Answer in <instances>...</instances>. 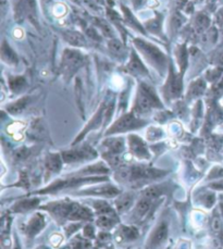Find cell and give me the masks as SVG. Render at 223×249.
I'll use <instances>...</instances> for the list:
<instances>
[{
  "mask_svg": "<svg viewBox=\"0 0 223 249\" xmlns=\"http://www.w3.org/2000/svg\"><path fill=\"white\" fill-rule=\"evenodd\" d=\"M146 136H147V140L149 142L159 141L160 138L164 136V131H162V128L160 127L150 126L146 132Z\"/></svg>",
  "mask_w": 223,
  "mask_h": 249,
  "instance_id": "cell-41",
  "label": "cell"
},
{
  "mask_svg": "<svg viewBox=\"0 0 223 249\" xmlns=\"http://www.w3.org/2000/svg\"><path fill=\"white\" fill-rule=\"evenodd\" d=\"M103 147L105 148L104 154L121 155L125 149L124 140L121 137L107 138V140L103 142Z\"/></svg>",
  "mask_w": 223,
  "mask_h": 249,
  "instance_id": "cell-25",
  "label": "cell"
},
{
  "mask_svg": "<svg viewBox=\"0 0 223 249\" xmlns=\"http://www.w3.org/2000/svg\"><path fill=\"white\" fill-rule=\"evenodd\" d=\"M125 71L134 76H147L148 71L146 67L144 66L142 60L139 59L135 52H132L130 60L127 66H125Z\"/></svg>",
  "mask_w": 223,
  "mask_h": 249,
  "instance_id": "cell-23",
  "label": "cell"
},
{
  "mask_svg": "<svg viewBox=\"0 0 223 249\" xmlns=\"http://www.w3.org/2000/svg\"><path fill=\"white\" fill-rule=\"evenodd\" d=\"M66 7L62 6V4H57V6L54 8V13L57 17H62L64 13H66Z\"/></svg>",
  "mask_w": 223,
  "mask_h": 249,
  "instance_id": "cell-50",
  "label": "cell"
},
{
  "mask_svg": "<svg viewBox=\"0 0 223 249\" xmlns=\"http://www.w3.org/2000/svg\"><path fill=\"white\" fill-rule=\"evenodd\" d=\"M134 44H135L136 48L139 50V53L142 54L144 59L150 64L151 67H154L156 70L159 71L161 75L165 74L167 71V57L166 54L161 52V50L156 47L155 45L147 41L135 38L134 39Z\"/></svg>",
  "mask_w": 223,
  "mask_h": 249,
  "instance_id": "cell-5",
  "label": "cell"
},
{
  "mask_svg": "<svg viewBox=\"0 0 223 249\" xmlns=\"http://www.w3.org/2000/svg\"><path fill=\"white\" fill-rule=\"evenodd\" d=\"M206 89V83L203 80H197L190 84L187 91V99H194L204 94Z\"/></svg>",
  "mask_w": 223,
  "mask_h": 249,
  "instance_id": "cell-35",
  "label": "cell"
},
{
  "mask_svg": "<svg viewBox=\"0 0 223 249\" xmlns=\"http://www.w3.org/2000/svg\"><path fill=\"white\" fill-rule=\"evenodd\" d=\"M41 201H43V198L41 197H31V198L20 197L19 198V200L16 201L15 204L11 206V208L9 209V211L15 214H24L30 211L38 209Z\"/></svg>",
  "mask_w": 223,
  "mask_h": 249,
  "instance_id": "cell-17",
  "label": "cell"
},
{
  "mask_svg": "<svg viewBox=\"0 0 223 249\" xmlns=\"http://www.w3.org/2000/svg\"><path fill=\"white\" fill-rule=\"evenodd\" d=\"M137 201V194L134 191H128L121 193L118 197L113 199V207L117 210L119 215H123L127 212L131 211Z\"/></svg>",
  "mask_w": 223,
  "mask_h": 249,
  "instance_id": "cell-13",
  "label": "cell"
},
{
  "mask_svg": "<svg viewBox=\"0 0 223 249\" xmlns=\"http://www.w3.org/2000/svg\"><path fill=\"white\" fill-rule=\"evenodd\" d=\"M167 249H170V248H169V247H168V248H167Z\"/></svg>",
  "mask_w": 223,
  "mask_h": 249,
  "instance_id": "cell-58",
  "label": "cell"
},
{
  "mask_svg": "<svg viewBox=\"0 0 223 249\" xmlns=\"http://www.w3.org/2000/svg\"><path fill=\"white\" fill-rule=\"evenodd\" d=\"M86 34L90 36L91 38L95 39V40H100V37L98 35H97V32L94 29H90V30H86Z\"/></svg>",
  "mask_w": 223,
  "mask_h": 249,
  "instance_id": "cell-51",
  "label": "cell"
},
{
  "mask_svg": "<svg viewBox=\"0 0 223 249\" xmlns=\"http://www.w3.org/2000/svg\"><path fill=\"white\" fill-rule=\"evenodd\" d=\"M63 37L66 39L69 44H71L73 46H80V47H83V46H86V40L81 33L75 31H66L63 33Z\"/></svg>",
  "mask_w": 223,
  "mask_h": 249,
  "instance_id": "cell-34",
  "label": "cell"
},
{
  "mask_svg": "<svg viewBox=\"0 0 223 249\" xmlns=\"http://www.w3.org/2000/svg\"><path fill=\"white\" fill-rule=\"evenodd\" d=\"M69 244L71 245L72 249H94L93 241L85 238L80 234H75L73 237H71Z\"/></svg>",
  "mask_w": 223,
  "mask_h": 249,
  "instance_id": "cell-31",
  "label": "cell"
},
{
  "mask_svg": "<svg viewBox=\"0 0 223 249\" xmlns=\"http://www.w3.org/2000/svg\"><path fill=\"white\" fill-rule=\"evenodd\" d=\"M209 24H210V20L208 19V17L204 16V15H198L196 17V20H195V26L197 27L198 31H204L207 30L209 27Z\"/></svg>",
  "mask_w": 223,
  "mask_h": 249,
  "instance_id": "cell-43",
  "label": "cell"
},
{
  "mask_svg": "<svg viewBox=\"0 0 223 249\" xmlns=\"http://www.w3.org/2000/svg\"><path fill=\"white\" fill-rule=\"evenodd\" d=\"M174 249H190V243L186 239H181L180 242L176 243Z\"/></svg>",
  "mask_w": 223,
  "mask_h": 249,
  "instance_id": "cell-49",
  "label": "cell"
},
{
  "mask_svg": "<svg viewBox=\"0 0 223 249\" xmlns=\"http://www.w3.org/2000/svg\"><path fill=\"white\" fill-rule=\"evenodd\" d=\"M85 222H70L66 225H63L64 234H66L67 238H71L75 235L78 231L83 229Z\"/></svg>",
  "mask_w": 223,
  "mask_h": 249,
  "instance_id": "cell-38",
  "label": "cell"
},
{
  "mask_svg": "<svg viewBox=\"0 0 223 249\" xmlns=\"http://www.w3.org/2000/svg\"><path fill=\"white\" fill-rule=\"evenodd\" d=\"M121 8H122V11H123V13H124L125 21H127V22L129 23V24L131 25L132 27H134V29H135L136 31L141 32L142 34H145V31L143 30V27L141 26V24H138L136 19L133 17V15L131 13V11H130L129 9L125 8V7H121Z\"/></svg>",
  "mask_w": 223,
  "mask_h": 249,
  "instance_id": "cell-39",
  "label": "cell"
},
{
  "mask_svg": "<svg viewBox=\"0 0 223 249\" xmlns=\"http://www.w3.org/2000/svg\"><path fill=\"white\" fill-rule=\"evenodd\" d=\"M161 22H162L161 17H159V18L156 17L155 19H152L149 22H147V29L149 30L151 33L159 34L161 32Z\"/></svg>",
  "mask_w": 223,
  "mask_h": 249,
  "instance_id": "cell-42",
  "label": "cell"
},
{
  "mask_svg": "<svg viewBox=\"0 0 223 249\" xmlns=\"http://www.w3.org/2000/svg\"><path fill=\"white\" fill-rule=\"evenodd\" d=\"M96 25L99 27L101 33L104 34V36H107V37H112L113 32H112V30H111V27L108 24H107L105 21L96 19Z\"/></svg>",
  "mask_w": 223,
  "mask_h": 249,
  "instance_id": "cell-45",
  "label": "cell"
},
{
  "mask_svg": "<svg viewBox=\"0 0 223 249\" xmlns=\"http://www.w3.org/2000/svg\"><path fill=\"white\" fill-rule=\"evenodd\" d=\"M108 48L109 52L111 53V54L119 60H124L128 56V52L125 46L123 45V43H121L119 39H111L108 43Z\"/></svg>",
  "mask_w": 223,
  "mask_h": 249,
  "instance_id": "cell-28",
  "label": "cell"
},
{
  "mask_svg": "<svg viewBox=\"0 0 223 249\" xmlns=\"http://www.w3.org/2000/svg\"><path fill=\"white\" fill-rule=\"evenodd\" d=\"M121 193H122V191L117 185L109 182H105L87 185L84 188H81V190L72 191L67 194L74 197H94L104 198V199H114Z\"/></svg>",
  "mask_w": 223,
  "mask_h": 249,
  "instance_id": "cell-6",
  "label": "cell"
},
{
  "mask_svg": "<svg viewBox=\"0 0 223 249\" xmlns=\"http://www.w3.org/2000/svg\"><path fill=\"white\" fill-rule=\"evenodd\" d=\"M114 230L113 239L119 244L131 243L139 237V230L133 224H119Z\"/></svg>",
  "mask_w": 223,
  "mask_h": 249,
  "instance_id": "cell-14",
  "label": "cell"
},
{
  "mask_svg": "<svg viewBox=\"0 0 223 249\" xmlns=\"http://www.w3.org/2000/svg\"><path fill=\"white\" fill-rule=\"evenodd\" d=\"M169 76L164 89V95L168 100L179 98L182 94L183 90V81H182V74L178 75L174 72L172 64H170L169 68Z\"/></svg>",
  "mask_w": 223,
  "mask_h": 249,
  "instance_id": "cell-12",
  "label": "cell"
},
{
  "mask_svg": "<svg viewBox=\"0 0 223 249\" xmlns=\"http://www.w3.org/2000/svg\"><path fill=\"white\" fill-rule=\"evenodd\" d=\"M130 153L133 157H135L138 160H149L150 153L148 150V146L143 141V138L135 134H131L128 137Z\"/></svg>",
  "mask_w": 223,
  "mask_h": 249,
  "instance_id": "cell-16",
  "label": "cell"
},
{
  "mask_svg": "<svg viewBox=\"0 0 223 249\" xmlns=\"http://www.w3.org/2000/svg\"><path fill=\"white\" fill-rule=\"evenodd\" d=\"M9 87L13 93L19 94L26 87V80L23 76H13L9 78Z\"/></svg>",
  "mask_w": 223,
  "mask_h": 249,
  "instance_id": "cell-36",
  "label": "cell"
},
{
  "mask_svg": "<svg viewBox=\"0 0 223 249\" xmlns=\"http://www.w3.org/2000/svg\"><path fill=\"white\" fill-rule=\"evenodd\" d=\"M169 237V221L161 218L148 235L145 249H160L165 246Z\"/></svg>",
  "mask_w": 223,
  "mask_h": 249,
  "instance_id": "cell-8",
  "label": "cell"
},
{
  "mask_svg": "<svg viewBox=\"0 0 223 249\" xmlns=\"http://www.w3.org/2000/svg\"><path fill=\"white\" fill-rule=\"evenodd\" d=\"M59 249H72V247H71V245H70V244H68V245H64L62 247H60Z\"/></svg>",
  "mask_w": 223,
  "mask_h": 249,
  "instance_id": "cell-55",
  "label": "cell"
},
{
  "mask_svg": "<svg viewBox=\"0 0 223 249\" xmlns=\"http://www.w3.org/2000/svg\"><path fill=\"white\" fill-rule=\"evenodd\" d=\"M13 249H21L20 243H19V239H18L16 234H15V244H13Z\"/></svg>",
  "mask_w": 223,
  "mask_h": 249,
  "instance_id": "cell-53",
  "label": "cell"
},
{
  "mask_svg": "<svg viewBox=\"0 0 223 249\" xmlns=\"http://www.w3.org/2000/svg\"><path fill=\"white\" fill-rule=\"evenodd\" d=\"M94 223L96 228H98L100 231H108V232H111L113 229L118 227L120 223V219L111 215H98L95 218Z\"/></svg>",
  "mask_w": 223,
  "mask_h": 249,
  "instance_id": "cell-27",
  "label": "cell"
},
{
  "mask_svg": "<svg viewBox=\"0 0 223 249\" xmlns=\"http://www.w3.org/2000/svg\"><path fill=\"white\" fill-rule=\"evenodd\" d=\"M46 215L41 212H35L25 223L20 224L19 229L25 235L27 242H32L46 228Z\"/></svg>",
  "mask_w": 223,
  "mask_h": 249,
  "instance_id": "cell-11",
  "label": "cell"
},
{
  "mask_svg": "<svg viewBox=\"0 0 223 249\" xmlns=\"http://www.w3.org/2000/svg\"><path fill=\"white\" fill-rule=\"evenodd\" d=\"M194 200H195V204L203 207V208L211 209L216 204L217 198H216L215 192L202 190L199 191V194L195 193Z\"/></svg>",
  "mask_w": 223,
  "mask_h": 249,
  "instance_id": "cell-24",
  "label": "cell"
},
{
  "mask_svg": "<svg viewBox=\"0 0 223 249\" xmlns=\"http://www.w3.org/2000/svg\"><path fill=\"white\" fill-rule=\"evenodd\" d=\"M82 235L87 239H91V241H94L97 236L96 233V225L93 222H87L84 224V227L82 229Z\"/></svg>",
  "mask_w": 223,
  "mask_h": 249,
  "instance_id": "cell-40",
  "label": "cell"
},
{
  "mask_svg": "<svg viewBox=\"0 0 223 249\" xmlns=\"http://www.w3.org/2000/svg\"><path fill=\"white\" fill-rule=\"evenodd\" d=\"M94 241V249H114L113 233L108 231H99Z\"/></svg>",
  "mask_w": 223,
  "mask_h": 249,
  "instance_id": "cell-26",
  "label": "cell"
},
{
  "mask_svg": "<svg viewBox=\"0 0 223 249\" xmlns=\"http://www.w3.org/2000/svg\"><path fill=\"white\" fill-rule=\"evenodd\" d=\"M84 63V56L77 50L66 49L62 53L61 72L66 78H71Z\"/></svg>",
  "mask_w": 223,
  "mask_h": 249,
  "instance_id": "cell-10",
  "label": "cell"
},
{
  "mask_svg": "<svg viewBox=\"0 0 223 249\" xmlns=\"http://www.w3.org/2000/svg\"><path fill=\"white\" fill-rule=\"evenodd\" d=\"M61 156L64 163L76 164L96 159L97 151L90 145H81L76 147V148L62 151Z\"/></svg>",
  "mask_w": 223,
  "mask_h": 249,
  "instance_id": "cell-9",
  "label": "cell"
},
{
  "mask_svg": "<svg viewBox=\"0 0 223 249\" xmlns=\"http://www.w3.org/2000/svg\"><path fill=\"white\" fill-rule=\"evenodd\" d=\"M31 186L29 177H27L26 172H21L20 174V179H19V183L13 184L10 187H23L24 190H29Z\"/></svg>",
  "mask_w": 223,
  "mask_h": 249,
  "instance_id": "cell-44",
  "label": "cell"
},
{
  "mask_svg": "<svg viewBox=\"0 0 223 249\" xmlns=\"http://www.w3.org/2000/svg\"><path fill=\"white\" fill-rule=\"evenodd\" d=\"M86 205L90 206L95 212V215H111L119 218V213L113 206H111L104 198H96V199H87ZM120 219V218H119Z\"/></svg>",
  "mask_w": 223,
  "mask_h": 249,
  "instance_id": "cell-19",
  "label": "cell"
},
{
  "mask_svg": "<svg viewBox=\"0 0 223 249\" xmlns=\"http://www.w3.org/2000/svg\"><path fill=\"white\" fill-rule=\"evenodd\" d=\"M110 172V169L103 161L99 162L90 164L87 167L78 170L77 172L71 173V175H75V177H103L105 174H108Z\"/></svg>",
  "mask_w": 223,
  "mask_h": 249,
  "instance_id": "cell-22",
  "label": "cell"
},
{
  "mask_svg": "<svg viewBox=\"0 0 223 249\" xmlns=\"http://www.w3.org/2000/svg\"><path fill=\"white\" fill-rule=\"evenodd\" d=\"M63 159L61 154L53 153L48 154L45 157L44 160V168H45V181L54 177L56 174H59L62 170Z\"/></svg>",
  "mask_w": 223,
  "mask_h": 249,
  "instance_id": "cell-18",
  "label": "cell"
},
{
  "mask_svg": "<svg viewBox=\"0 0 223 249\" xmlns=\"http://www.w3.org/2000/svg\"><path fill=\"white\" fill-rule=\"evenodd\" d=\"M30 100L31 98L29 96H24L22 97V98H19L18 100L13 101V103L9 104L7 106V111L12 114V115H18V114H21L23 111H24V109L27 107V105L30 104Z\"/></svg>",
  "mask_w": 223,
  "mask_h": 249,
  "instance_id": "cell-29",
  "label": "cell"
},
{
  "mask_svg": "<svg viewBox=\"0 0 223 249\" xmlns=\"http://www.w3.org/2000/svg\"><path fill=\"white\" fill-rule=\"evenodd\" d=\"M37 210L48 212L59 225H66L70 222H94L96 218L95 212L90 206H85L70 198H62L40 205Z\"/></svg>",
  "mask_w": 223,
  "mask_h": 249,
  "instance_id": "cell-1",
  "label": "cell"
},
{
  "mask_svg": "<svg viewBox=\"0 0 223 249\" xmlns=\"http://www.w3.org/2000/svg\"><path fill=\"white\" fill-rule=\"evenodd\" d=\"M36 249H50L49 247H47V246H44V245H41V246H38L37 247Z\"/></svg>",
  "mask_w": 223,
  "mask_h": 249,
  "instance_id": "cell-56",
  "label": "cell"
},
{
  "mask_svg": "<svg viewBox=\"0 0 223 249\" xmlns=\"http://www.w3.org/2000/svg\"><path fill=\"white\" fill-rule=\"evenodd\" d=\"M176 58H178V62L181 69V74H183L185 71V68L187 66V52L185 45H181L176 48Z\"/></svg>",
  "mask_w": 223,
  "mask_h": 249,
  "instance_id": "cell-37",
  "label": "cell"
},
{
  "mask_svg": "<svg viewBox=\"0 0 223 249\" xmlns=\"http://www.w3.org/2000/svg\"><path fill=\"white\" fill-rule=\"evenodd\" d=\"M223 178V168L221 167H215L211 169V171L209 172L207 179L208 181H216V179H220Z\"/></svg>",
  "mask_w": 223,
  "mask_h": 249,
  "instance_id": "cell-46",
  "label": "cell"
},
{
  "mask_svg": "<svg viewBox=\"0 0 223 249\" xmlns=\"http://www.w3.org/2000/svg\"><path fill=\"white\" fill-rule=\"evenodd\" d=\"M154 201L148 199L146 197H139L134 208L132 209V219L135 221H144L147 219V216L151 213Z\"/></svg>",
  "mask_w": 223,
  "mask_h": 249,
  "instance_id": "cell-20",
  "label": "cell"
},
{
  "mask_svg": "<svg viewBox=\"0 0 223 249\" xmlns=\"http://www.w3.org/2000/svg\"><path fill=\"white\" fill-rule=\"evenodd\" d=\"M208 188H210L212 191H219L223 192V179H216V181L208 183Z\"/></svg>",
  "mask_w": 223,
  "mask_h": 249,
  "instance_id": "cell-47",
  "label": "cell"
},
{
  "mask_svg": "<svg viewBox=\"0 0 223 249\" xmlns=\"http://www.w3.org/2000/svg\"><path fill=\"white\" fill-rule=\"evenodd\" d=\"M106 108H107L106 103L100 105V107L98 108V110H97V112L94 115H93V118L90 120V122L86 124L84 130H83L80 133V135H77V137L75 138V141L73 142V146H75L77 142H80L83 140V138L86 136L87 133H90L91 131H94V130H98V128L101 125H103L104 122H105Z\"/></svg>",
  "mask_w": 223,
  "mask_h": 249,
  "instance_id": "cell-15",
  "label": "cell"
},
{
  "mask_svg": "<svg viewBox=\"0 0 223 249\" xmlns=\"http://www.w3.org/2000/svg\"><path fill=\"white\" fill-rule=\"evenodd\" d=\"M217 22L218 24L223 26V8H221V10H219L217 13Z\"/></svg>",
  "mask_w": 223,
  "mask_h": 249,
  "instance_id": "cell-52",
  "label": "cell"
},
{
  "mask_svg": "<svg viewBox=\"0 0 223 249\" xmlns=\"http://www.w3.org/2000/svg\"><path fill=\"white\" fill-rule=\"evenodd\" d=\"M62 235L59 234V233H55L52 237H50V243H52L53 247H59L60 245H61L62 243Z\"/></svg>",
  "mask_w": 223,
  "mask_h": 249,
  "instance_id": "cell-48",
  "label": "cell"
},
{
  "mask_svg": "<svg viewBox=\"0 0 223 249\" xmlns=\"http://www.w3.org/2000/svg\"><path fill=\"white\" fill-rule=\"evenodd\" d=\"M169 174L168 170H160L146 165H132V167H121L115 170L113 178L122 185L131 186L132 190H137L143 185L158 181Z\"/></svg>",
  "mask_w": 223,
  "mask_h": 249,
  "instance_id": "cell-2",
  "label": "cell"
},
{
  "mask_svg": "<svg viewBox=\"0 0 223 249\" xmlns=\"http://www.w3.org/2000/svg\"><path fill=\"white\" fill-rule=\"evenodd\" d=\"M73 2H75V3H80L81 2V0H72Z\"/></svg>",
  "mask_w": 223,
  "mask_h": 249,
  "instance_id": "cell-57",
  "label": "cell"
},
{
  "mask_svg": "<svg viewBox=\"0 0 223 249\" xmlns=\"http://www.w3.org/2000/svg\"><path fill=\"white\" fill-rule=\"evenodd\" d=\"M170 185L169 183H157L152 184V185H148L145 188L139 192L141 197H146L148 199L157 200L160 199L161 197L166 196L169 192Z\"/></svg>",
  "mask_w": 223,
  "mask_h": 249,
  "instance_id": "cell-21",
  "label": "cell"
},
{
  "mask_svg": "<svg viewBox=\"0 0 223 249\" xmlns=\"http://www.w3.org/2000/svg\"><path fill=\"white\" fill-rule=\"evenodd\" d=\"M1 59L2 61L10 64V66H16L19 63V57L17 56V53L13 52L12 48L4 40L1 45Z\"/></svg>",
  "mask_w": 223,
  "mask_h": 249,
  "instance_id": "cell-32",
  "label": "cell"
},
{
  "mask_svg": "<svg viewBox=\"0 0 223 249\" xmlns=\"http://www.w3.org/2000/svg\"><path fill=\"white\" fill-rule=\"evenodd\" d=\"M161 101L158 98L155 90L145 83H142L138 87L137 95L133 106V112L135 114H145L150 112L155 108H162Z\"/></svg>",
  "mask_w": 223,
  "mask_h": 249,
  "instance_id": "cell-4",
  "label": "cell"
},
{
  "mask_svg": "<svg viewBox=\"0 0 223 249\" xmlns=\"http://www.w3.org/2000/svg\"><path fill=\"white\" fill-rule=\"evenodd\" d=\"M109 182L108 177H75V175L68 174L64 178H57L48 184L46 187L34 191L31 195H56L60 192L69 193L74 190H78L85 185H93V184Z\"/></svg>",
  "mask_w": 223,
  "mask_h": 249,
  "instance_id": "cell-3",
  "label": "cell"
},
{
  "mask_svg": "<svg viewBox=\"0 0 223 249\" xmlns=\"http://www.w3.org/2000/svg\"><path fill=\"white\" fill-rule=\"evenodd\" d=\"M219 210H220V213H221L222 218H223V198H222V196L220 197V199H219Z\"/></svg>",
  "mask_w": 223,
  "mask_h": 249,
  "instance_id": "cell-54",
  "label": "cell"
},
{
  "mask_svg": "<svg viewBox=\"0 0 223 249\" xmlns=\"http://www.w3.org/2000/svg\"><path fill=\"white\" fill-rule=\"evenodd\" d=\"M209 223H210V229H211L213 233L217 234V235H219V234L222 233V231H223V218H222L219 209H217V208L213 209Z\"/></svg>",
  "mask_w": 223,
  "mask_h": 249,
  "instance_id": "cell-33",
  "label": "cell"
},
{
  "mask_svg": "<svg viewBox=\"0 0 223 249\" xmlns=\"http://www.w3.org/2000/svg\"><path fill=\"white\" fill-rule=\"evenodd\" d=\"M19 11L26 16L29 19L36 18V1L35 0H20L19 2Z\"/></svg>",
  "mask_w": 223,
  "mask_h": 249,
  "instance_id": "cell-30",
  "label": "cell"
},
{
  "mask_svg": "<svg viewBox=\"0 0 223 249\" xmlns=\"http://www.w3.org/2000/svg\"><path fill=\"white\" fill-rule=\"evenodd\" d=\"M147 124L145 120H142L136 117V114L133 111L130 113H125L122 117H120L115 121L109 130L106 132V136L121 134V133L138 130V128L144 127Z\"/></svg>",
  "mask_w": 223,
  "mask_h": 249,
  "instance_id": "cell-7",
  "label": "cell"
}]
</instances>
